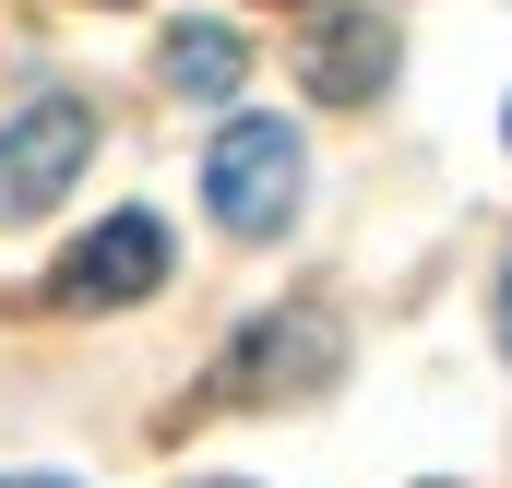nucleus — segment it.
<instances>
[{"label": "nucleus", "mask_w": 512, "mask_h": 488, "mask_svg": "<svg viewBox=\"0 0 512 488\" xmlns=\"http://www.w3.org/2000/svg\"><path fill=\"white\" fill-rule=\"evenodd\" d=\"M298 179H310V155H298L286 120H227L215 155H203V191H215V227L227 239H274L298 215Z\"/></svg>", "instance_id": "f257e3e1"}, {"label": "nucleus", "mask_w": 512, "mask_h": 488, "mask_svg": "<svg viewBox=\"0 0 512 488\" xmlns=\"http://www.w3.org/2000/svg\"><path fill=\"white\" fill-rule=\"evenodd\" d=\"M96 155V108L84 96H36L24 120L0 131V215H48Z\"/></svg>", "instance_id": "f03ea898"}, {"label": "nucleus", "mask_w": 512, "mask_h": 488, "mask_svg": "<svg viewBox=\"0 0 512 488\" xmlns=\"http://www.w3.org/2000/svg\"><path fill=\"white\" fill-rule=\"evenodd\" d=\"M334 358H346V322L298 298V310H262L251 334L227 346V393H262V405H274V393H310V381H334Z\"/></svg>", "instance_id": "7ed1b4c3"}, {"label": "nucleus", "mask_w": 512, "mask_h": 488, "mask_svg": "<svg viewBox=\"0 0 512 488\" xmlns=\"http://www.w3.org/2000/svg\"><path fill=\"white\" fill-rule=\"evenodd\" d=\"M167 286V227L155 215H108L96 239L60 262V298L72 310H131V298H155Z\"/></svg>", "instance_id": "20e7f679"}, {"label": "nucleus", "mask_w": 512, "mask_h": 488, "mask_svg": "<svg viewBox=\"0 0 512 488\" xmlns=\"http://www.w3.org/2000/svg\"><path fill=\"white\" fill-rule=\"evenodd\" d=\"M298 72H310V96L370 108V96L393 84V24H382V12H322L310 48H298Z\"/></svg>", "instance_id": "39448f33"}, {"label": "nucleus", "mask_w": 512, "mask_h": 488, "mask_svg": "<svg viewBox=\"0 0 512 488\" xmlns=\"http://www.w3.org/2000/svg\"><path fill=\"white\" fill-rule=\"evenodd\" d=\"M155 72H167L179 96H239V84H251V48H239L227 24H167Z\"/></svg>", "instance_id": "423d86ee"}, {"label": "nucleus", "mask_w": 512, "mask_h": 488, "mask_svg": "<svg viewBox=\"0 0 512 488\" xmlns=\"http://www.w3.org/2000/svg\"><path fill=\"white\" fill-rule=\"evenodd\" d=\"M0 488H84V477H0Z\"/></svg>", "instance_id": "0eeeda50"}, {"label": "nucleus", "mask_w": 512, "mask_h": 488, "mask_svg": "<svg viewBox=\"0 0 512 488\" xmlns=\"http://www.w3.org/2000/svg\"><path fill=\"white\" fill-rule=\"evenodd\" d=\"M501 358H512V274H501Z\"/></svg>", "instance_id": "6e6552de"}, {"label": "nucleus", "mask_w": 512, "mask_h": 488, "mask_svg": "<svg viewBox=\"0 0 512 488\" xmlns=\"http://www.w3.org/2000/svg\"><path fill=\"white\" fill-rule=\"evenodd\" d=\"M203 488H251V477H203Z\"/></svg>", "instance_id": "1a4fd4ad"}]
</instances>
